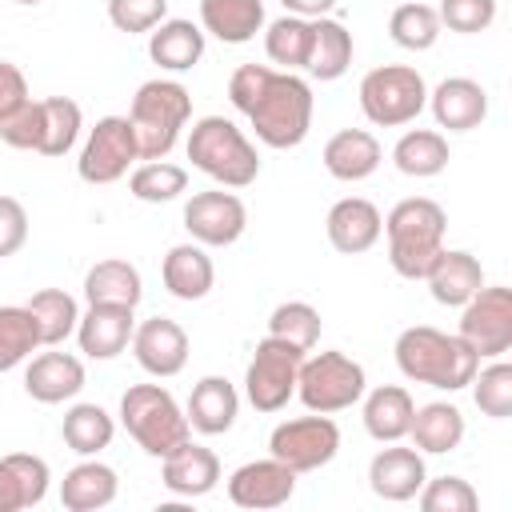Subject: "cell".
I'll list each match as a JSON object with an SVG mask.
<instances>
[{
    "instance_id": "obj_1",
    "label": "cell",
    "mask_w": 512,
    "mask_h": 512,
    "mask_svg": "<svg viewBox=\"0 0 512 512\" xmlns=\"http://www.w3.org/2000/svg\"><path fill=\"white\" fill-rule=\"evenodd\" d=\"M228 100L240 116H248L260 144L284 152L304 144L312 128V84L296 72L268 64H240L228 76Z\"/></svg>"
},
{
    "instance_id": "obj_2",
    "label": "cell",
    "mask_w": 512,
    "mask_h": 512,
    "mask_svg": "<svg viewBox=\"0 0 512 512\" xmlns=\"http://www.w3.org/2000/svg\"><path fill=\"white\" fill-rule=\"evenodd\" d=\"M396 368L412 380V384H428L440 392H460L472 384L480 356L456 336V332H440L432 324H412L396 336Z\"/></svg>"
},
{
    "instance_id": "obj_3",
    "label": "cell",
    "mask_w": 512,
    "mask_h": 512,
    "mask_svg": "<svg viewBox=\"0 0 512 512\" xmlns=\"http://www.w3.org/2000/svg\"><path fill=\"white\" fill-rule=\"evenodd\" d=\"M444 232H448V216L436 200L408 196V200L392 204V212L384 216V232H380V236H388L392 272L404 280H424L432 260L444 248Z\"/></svg>"
},
{
    "instance_id": "obj_4",
    "label": "cell",
    "mask_w": 512,
    "mask_h": 512,
    "mask_svg": "<svg viewBox=\"0 0 512 512\" xmlns=\"http://www.w3.org/2000/svg\"><path fill=\"white\" fill-rule=\"evenodd\" d=\"M188 160L220 188H248L260 176V152L228 116H200L188 128Z\"/></svg>"
},
{
    "instance_id": "obj_5",
    "label": "cell",
    "mask_w": 512,
    "mask_h": 512,
    "mask_svg": "<svg viewBox=\"0 0 512 512\" xmlns=\"http://www.w3.org/2000/svg\"><path fill=\"white\" fill-rule=\"evenodd\" d=\"M128 120L136 132L140 160H164L176 148L184 124L192 120V92L180 80H144L128 104Z\"/></svg>"
},
{
    "instance_id": "obj_6",
    "label": "cell",
    "mask_w": 512,
    "mask_h": 512,
    "mask_svg": "<svg viewBox=\"0 0 512 512\" xmlns=\"http://www.w3.org/2000/svg\"><path fill=\"white\" fill-rule=\"evenodd\" d=\"M120 424L156 460H164L172 448H180L192 436V424H188L184 408L160 384H132L120 396Z\"/></svg>"
},
{
    "instance_id": "obj_7",
    "label": "cell",
    "mask_w": 512,
    "mask_h": 512,
    "mask_svg": "<svg viewBox=\"0 0 512 512\" xmlns=\"http://www.w3.org/2000/svg\"><path fill=\"white\" fill-rule=\"evenodd\" d=\"M368 392V376L364 364H356L352 356L328 348V352H312L300 360V376H296V396L308 412H344L352 404H360V396Z\"/></svg>"
},
{
    "instance_id": "obj_8",
    "label": "cell",
    "mask_w": 512,
    "mask_h": 512,
    "mask_svg": "<svg viewBox=\"0 0 512 512\" xmlns=\"http://www.w3.org/2000/svg\"><path fill=\"white\" fill-rule=\"evenodd\" d=\"M360 112L376 128H404L428 104V84L412 64H384L360 80Z\"/></svg>"
},
{
    "instance_id": "obj_9",
    "label": "cell",
    "mask_w": 512,
    "mask_h": 512,
    "mask_svg": "<svg viewBox=\"0 0 512 512\" xmlns=\"http://www.w3.org/2000/svg\"><path fill=\"white\" fill-rule=\"evenodd\" d=\"M308 352L288 344V340H276V336H264L244 368V396L256 412H280L292 396H296V376H300V360Z\"/></svg>"
},
{
    "instance_id": "obj_10",
    "label": "cell",
    "mask_w": 512,
    "mask_h": 512,
    "mask_svg": "<svg viewBox=\"0 0 512 512\" xmlns=\"http://www.w3.org/2000/svg\"><path fill=\"white\" fill-rule=\"evenodd\" d=\"M336 452H340V428L324 412L280 420L272 428V436H268V456H276L280 464H288L296 476L332 464Z\"/></svg>"
},
{
    "instance_id": "obj_11",
    "label": "cell",
    "mask_w": 512,
    "mask_h": 512,
    "mask_svg": "<svg viewBox=\"0 0 512 512\" xmlns=\"http://www.w3.org/2000/svg\"><path fill=\"white\" fill-rule=\"evenodd\" d=\"M136 160H140V148H136L132 120L128 116H100L88 128V140H84L80 160H76V176L84 184H116L136 168Z\"/></svg>"
},
{
    "instance_id": "obj_12",
    "label": "cell",
    "mask_w": 512,
    "mask_h": 512,
    "mask_svg": "<svg viewBox=\"0 0 512 512\" xmlns=\"http://www.w3.org/2000/svg\"><path fill=\"white\" fill-rule=\"evenodd\" d=\"M456 336L480 360H496V356L512 352V292L504 284H484L472 300L460 304Z\"/></svg>"
},
{
    "instance_id": "obj_13",
    "label": "cell",
    "mask_w": 512,
    "mask_h": 512,
    "mask_svg": "<svg viewBox=\"0 0 512 512\" xmlns=\"http://www.w3.org/2000/svg\"><path fill=\"white\" fill-rule=\"evenodd\" d=\"M184 228L196 244L204 248H228L244 236L248 228V208L244 200L228 188H208V192H192L184 204Z\"/></svg>"
},
{
    "instance_id": "obj_14",
    "label": "cell",
    "mask_w": 512,
    "mask_h": 512,
    "mask_svg": "<svg viewBox=\"0 0 512 512\" xmlns=\"http://www.w3.org/2000/svg\"><path fill=\"white\" fill-rule=\"evenodd\" d=\"M292 492H296V472L288 464H280L276 456L248 460L228 476V500L236 508H252V512L280 508L292 500Z\"/></svg>"
},
{
    "instance_id": "obj_15",
    "label": "cell",
    "mask_w": 512,
    "mask_h": 512,
    "mask_svg": "<svg viewBox=\"0 0 512 512\" xmlns=\"http://www.w3.org/2000/svg\"><path fill=\"white\" fill-rule=\"evenodd\" d=\"M128 348H132L136 364H140L148 376H156V380L180 376L184 364H188V332H184L176 320H168V316L140 320Z\"/></svg>"
},
{
    "instance_id": "obj_16",
    "label": "cell",
    "mask_w": 512,
    "mask_h": 512,
    "mask_svg": "<svg viewBox=\"0 0 512 512\" xmlns=\"http://www.w3.org/2000/svg\"><path fill=\"white\" fill-rule=\"evenodd\" d=\"M84 360L72 356V352H60L48 348V352H36L24 360V392L36 400V404H64V400H76L80 388H84Z\"/></svg>"
},
{
    "instance_id": "obj_17",
    "label": "cell",
    "mask_w": 512,
    "mask_h": 512,
    "mask_svg": "<svg viewBox=\"0 0 512 512\" xmlns=\"http://www.w3.org/2000/svg\"><path fill=\"white\" fill-rule=\"evenodd\" d=\"M136 332V308L128 304H88L76 324V344L88 360H116Z\"/></svg>"
},
{
    "instance_id": "obj_18",
    "label": "cell",
    "mask_w": 512,
    "mask_h": 512,
    "mask_svg": "<svg viewBox=\"0 0 512 512\" xmlns=\"http://www.w3.org/2000/svg\"><path fill=\"white\" fill-rule=\"evenodd\" d=\"M428 480V468H424V452L416 448H404L400 440H392L388 448H380L368 464V488L388 500V504H404V500H416V492L424 488Z\"/></svg>"
},
{
    "instance_id": "obj_19",
    "label": "cell",
    "mask_w": 512,
    "mask_h": 512,
    "mask_svg": "<svg viewBox=\"0 0 512 512\" xmlns=\"http://www.w3.org/2000/svg\"><path fill=\"white\" fill-rule=\"evenodd\" d=\"M436 128L448 132H472L488 120V88L472 76H448L428 92V104Z\"/></svg>"
},
{
    "instance_id": "obj_20",
    "label": "cell",
    "mask_w": 512,
    "mask_h": 512,
    "mask_svg": "<svg viewBox=\"0 0 512 512\" xmlns=\"http://www.w3.org/2000/svg\"><path fill=\"white\" fill-rule=\"evenodd\" d=\"M324 232H328V244H332L336 252L360 256V252H368V248L380 240L384 216H380V208H376L372 200H364V196H344V200H336V204L328 208Z\"/></svg>"
},
{
    "instance_id": "obj_21",
    "label": "cell",
    "mask_w": 512,
    "mask_h": 512,
    "mask_svg": "<svg viewBox=\"0 0 512 512\" xmlns=\"http://www.w3.org/2000/svg\"><path fill=\"white\" fill-rule=\"evenodd\" d=\"M160 476H164V488L172 496L196 500V496H208L220 484V460H216L212 448L192 444V436H188L180 448H172L160 460Z\"/></svg>"
},
{
    "instance_id": "obj_22",
    "label": "cell",
    "mask_w": 512,
    "mask_h": 512,
    "mask_svg": "<svg viewBox=\"0 0 512 512\" xmlns=\"http://www.w3.org/2000/svg\"><path fill=\"white\" fill-rule=\"evenodd\" d=\"M320 160H324V168H328L332 180L360 184V180H368L380 168L384 148H380V140L368 128H340V132L328 136Z\"/></svg>"
},
{
    "instance_id": "obj_23",
    "label": "cell",
    "mask_w": 512,
    "mask_h": 512,
    "mask_svg": "<svg viewBox=\"0 0 512 512\" xmlns=\"http://www.w3.org/2000/svg\"><path fill=\"white\" fill-rule=\"evenodd\" d=\"M188 424L200 436H224L240 416V392L228 376H200L184 404Z\"/></svg>"
},
{
    "instance_id": "obj_24",
    "label": "cell",
    "mask_w": 512,
    "mask_h": 512,
    "mask_svg": "<svg viewBox=\"0 0 512 512\" xmlns=\"http://www.w3.org/2000/svg\"><path fill=\"white\" fill-rule=\"evenodd\" d=\"M424 280H428V292H432L436 304L460 308L464 300H472L484 288V268L464 248H440V256L432 260V268H428Z\"/></svg>"
},
{
    "instance_id": "obj_25",
    "label": "cell",
    "mask_w": 512,
    "mask_h": 512,
    "mask_svg": "<svg viewBox=\"0 0 512 512\" xmlns=\"http://www.w3.org/2000/svg\"><path fill=\"white\" fill-rule=\"evenodd\" d=\"M160 280L168 288V296L176 300H204L216 284V268H212V256L204 244L188 240V244H172L164 264H160Z\"/></svg>"
},
{
    "instance_id": "obj_26",
    "label": "cell",
    "mask_w": 512,
    "mask_h": 512,
    "mask_svg": "<svg viewBox=\"0 0 512 512\" xmlns=\"http://www.w3.org/2000/svg\"><path fill=\"white\" fill-rule=\"evenodd\" d=\"M48 460L32 452H8L0 456V512H24L36 508L48 496Z\"/></svg>"
},
{
    "instance_id": "obj_27",
    "label": "cell",
    "mask_w": 512,
    "mask_h": 512,
    "mask_svg": "<svg viewBox=\"0 0 512 512\" xmlns=\"http://www.w3.org/2000/svg\"><path fill=\"white\" fill-rule=\"evenodd\" d=\"M204 44H208L204 28L192 24V20H180V16H168V20H160L148 32V56L164 72H188V68H196L200 56H204Z\"/></svg>"
},
{
    "instance_id": "obj_28",
    "label": "cell",
    "mask_w": 512,
    "mask_h": 512,
    "mask_svg": "<svg viewBox=\"0 0 512 512\" xmlns=\"http://www.w3.org/2000/svg\"><path fill=\"white\" fill-rule=\"evenodd\" d=\"M116 492H120L116 468L100 464L96 456H84V460H80L76 468H68L64 480H60V504H64L68 512H100V508H108V504L116 500Z\"/></svg>"
},
{
    "instance_id": "obj_29",
    "label": "cell",
    "mask_w": 512,
    "mask_h": 512,
    "mask_svg": "<svg viewBox=\"0 0 512 512\" xmlns=\"http://www.w3.org/2000/svg\"><path fill=\"white\" fill-rule=\"evenodd\" d=\"M264 24V0H200V28L220 44H248Z\"/></svg>"
},
{
    "instance_id": "obj_30",
    "label": "cell",
    "mask_w": 512,
    "mask_h": 512,
    "mask_svg": "<svg viewBox=\"0 0 512 512\" xmlns=\"http://www.w3.org/2000/svg\"><path fill=\"white\" fill-rule=\"evenodd\" d=\"M360 400H364V432L376 444H392V440H404L408 436V424H412V412H416L408 388L380 384V388L364 392Z\"/></svg>"
},
{
    "instance_id": "obj_31",
    "label": "cell",
    "mask_w": 512,
    "mask_h": 512,
    "mask_svg": "<svg viewBox=\"0 0 512 512\" xmlns=\"http://www.w3.org/2000/svg\"><path fill=\"white\" fill-rule=\"evenodd\" d=\"M408 436H412V448L424 452V456L456 452L460 440H464V412H460L456 404H448V400L420 404V408L412 412Z\"/></svg>"
},
{
    "instance_id": "obj_32",
    "label": "cell",
    "mask_w": 512,
    "mask_h": 512,
    "mask_svg": "<svg viewBox=\"0 0 512 512\" xmlns=\"http://www.w3.org/2000/svg\"><path fill=\"white\" fill-rule=\"evenodd\" d=\"M140 296H144V280H140V268L132 260L108 256V260H96L84 272V300L88 304H128V308H136Z\"/></svg>"
},
{
    "instance_id": "obj_33",
    "label": "cell",
    "mask_w": 512,
    "mask_h": 512,
    "mask_svg": "<svg viewBox=\"0 0 512 512\" xmlns=\"http://www.w3.org/2000/svg\"><path fill=\"white\" fill-rule=\"evenodd\" d=\"M452 152H448V140L444 132L436 128H408L396 144H392V164L396 172L412 176V180H432L448 168Z\"/></svg>"
},
{
    "instance_id": "obj_34",
    "label": "cell",
    "mask_w": 512,
    "mask_h": 512,
    "mask_svg": "<svg viewBox=\"0 0 512 512\" xmlns=\"http://www.w3.org/2000/svg\"><path fill=\"white\" fill-rule=\"evenodd\" d=\"M352 64V32L332 20V16H316L312 20V52H308V64L304 72L312 80H340Z\"/></svg>"
},
{
    "instance_id": "obj_35",
    "label": "cell",
    "mask_w": 512,
    "mask_h": 512,
    "mask_svg": "<svg viewBox=\"0 0 512 512\" xmlns=\"http://www.w3.org/2000/svg\"><path fill=\"white\" fill-rule=\"evenodd\" d=\"M24 308L32 312L44 348H56V344H64L68 336H76L80 304H76V296H68L64 288H40V292H32V300H28Z\"/></svg>"
},
{
    "instance_id": "obj_36",
    "label": "cell",
    "mask_w": 512,
    "mask_h": 512,
    "mask_svg": "<svg viewBox=\"0 0 512 512\" xmlns=\"http://www.w3.org/2000/svg\"><path fill=\"white\" fill-rule=\"evenodd\" d=\"M264 52L276 68L284 72H304L308 52H312V20L284 12L280 20L264 24Z\"/></svg>"
},
{
    "instance_id": "obj_37",
    "label": "cell",
    "mask_w": 512,
    "mask_h": 512,
    "mask_svg": "<svg viewBox=\"0 0 512 512\" xmlns=\"http://www.w3.org/2000/svg\"><path fill=\"white\" fill-rule=\"evenodd\" d=\"M84 128V112L72 96H44L40 100V156H64L72 152V144L80 140Z\"/></svg>"
},
{
    "instance_id": "obj_38",
    "label": "cell",
    "mask_w": 512,
    "mask_h": 512,
    "mask_svg": "<svg viewBox=\"0 0 512 512\" xmlns=\"http://www.w3.org/2000/svg\"><path fill=\"white\" fill-rule=\"evenodd\" d=\"M60 436L76 456H100L116 436V420L100 404H72L60 420Z\"/></svg>"
},
{
    "instance_id": "obj_39",
    "label": "cell",
    "mask_w": 512,
    "mask_h": 512,
    "mask_svg": "<svg viewBox=\"0 0 512 512\" xmlns=\"http://www.w3.org/2000/svg\"><path fill=\"white\" fill-rule=\"evenodd\" d=\"M128 192L140 204H168V200L188 192V172L180 164H172L168 156L164 160H144L128 172Z\"/></svg>"
},
{
    "instance_id": "obj_40",
    "label": "cell",
    "mask_w": 512,
    "mask_h": 512,
    "mask_svg": "<svg viewBox=\"0 0 512 512\" xmlns=\"http://www.w3.org/2000/svg\"><path fill=\"white\" fill-rule=\"evenodd\" d=\"M40 328L24 304H0V372L20 368L32 352H40Z\"/></svg>"
},
{
    "instance_id": "obj_41",
    "label": "cell",
    "mask_w": 512,
    "mask_h": 512,
    "mask_svg": "<svg viewBox=\"0 0 512 512\" xmlns=\"http://www.w3.org/2000/svg\"><path fill=\"white\" fill-rule=\"evenodd\" d=\"M440 16H436V8L432 4H420V0H404V4H396L392 8V16H388V36L400 44V48H408V52H428L436 40H440Z\"/></svg>"
},
{
    "instance_id": "obj_42",
    "label": "cell",
    "mask_w": 512,
    "mask_h": 512,
    "mask_svg": "<svg viewBox=\"0 0 512 512\" xmlns=\"http://www.w3.org/2000/svg\"><path fill=\"white\" fill-rule=\"evenodd\" d=\"M320 328H324V320L308 300H284L268 316V336L288 340V344H296L304 352H312L320 344Z\"/></svg>"
},
{
    "instance_id": "obj_43",
    "label": "cell",
    "mask_w": 512,
    "mask_h": 512,
    "mask_svg": "<svg viewBox=\"0 0 512 512\" xmlns=\"http://www.w3.org/2000/svg\"><path fill=\"white\" fill-rule=\"evenodd\" d=\"M468 388H472V400L484 416H492V420L512 416V364L504 356H496L488 368H476Z\"/></svg>"
},
{
    "instance_id": "obj_44",
    "label": "cell",
    "mask_w": 512,
    "mask_h": 512,
    "mask_svg": "<svg viewBox=\"0 0 512 512\" xmlns=\"http://www.w3.org/2000/svg\"><path fill=\"white\" fill-rule=\"evenodd\" d=\"M416 500H420L424 512H476L480 508V496H476V488L464 476L424 480V488L416 492Z\"/></svg>"
},
{
    "instance_id": "obj_45",
    "label": "cell",
    "mask_w": 512,
    "mask_h": 512,
    "mask_svg": "<svg viewBox=\"0 0 512 512\" xmlns=\"http://www.w3.org/2000/svg\"><path fill=\"white\" fill-rule=\"evenodd\" d=\"M436 16H440V28L460 32V36H476V32L492 28L496 0H440Z\"/></svg>"
},
{
    "instance_id": "obj_46",
    "label": "cell",
    "mask_w": 512,
    "mask_h": 512,
    "mask_svg": "<svg viewBox=\"0 0 512 512\" xmlns=\"http://www.w3.org/2000/svg\"><path fill=\"white\" fill-rule=\"evenodd\" d=\"M108 20L116 32L140 36L168 20V0H108Z\"/></svg>"
},
{
    "instance_id": "obj_47",
    "label": "cell",
    "mask_w": 512,
    "mask_h": 512,
    "mask_svg": "<svg viewBox=\"0 0 512 512\" xmlns=\"http://www.w3.org/2000/svg\"><path fill=\"white\" fill-rule=\"evenodd\" d=\"M0 140L8 144V148H16V152H36V144H40V100H24L4 124H0Z\"/></svg>"
},
{
    "instance_id": "obj_48",
    "label": "cell",
    "mask_w": 512,
    "mask_h": 512,
    "mask_svg": "<svg viewBox=\"0 0 512 512\" xmlns=\"http://www.w3.org/2000/svg\"><path fill=\"white\" fill-rule=\"evenodd\" d=\"M28 240V212L16 196H0V260L16 256Z\"/></svg>"
},
{
    "instance_id": "obj_49",
    "label": "cell",
    "mask_w": 512,
    "mask_h": 512,
    "mask_svg": "<svg viewBox=\"0 0 512 512\" xmlns=\"http://www.w3.org/2000/svg\"><path fill=\"white\" fill-rule=\"evenodd\" d=\"M28 100V80L12 60H0V124Z\"/></svg>"
},
{
    "instance_id": "obj_50",
    "label": "cell",
    "mask_w": 512,
    "mask_h": 512,
    "mask_svg": "<svg viewBox=\"0 0 512 512\" xmlns=\"http://www.w3.org/2000/svg\"><path fill=\"white\" fill-rule=\"evenodd\" d=\"M284 12L292 16H304V20H316V16H328L336 8V0H280Z\"/></svg>"
},
{
    "instance_id": "obj_51",
    "label": "cell",
    "mask_w": 512,
    "mask_h": 512,
    "mask_svg": "<svg viewBox=\"0 0 512 512\" xmlns=\"http://www.w3.org/2000/svg\"><path fill=\"white\" fill-rule=\"evenodd\" d=\"M12 4H24V8H36V4H44V0H12Z\"/></svg>"
}]
</instances>
